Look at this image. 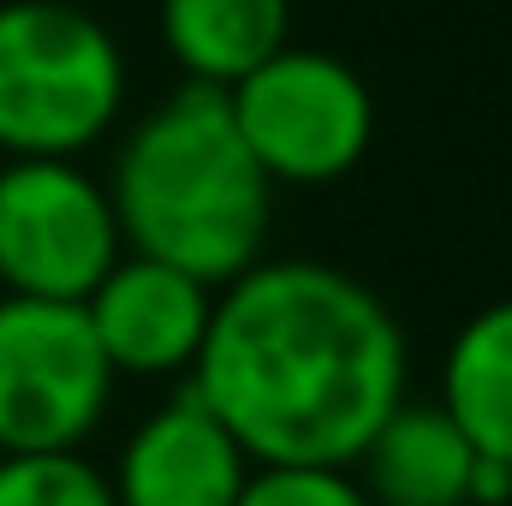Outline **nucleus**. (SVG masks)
Wrapping results in <instances>:
<instances>
[{"label": "nucleus", "instance_id": "obj_10", "mask_svg": "<svg viewBox=\"0 0 512 506\" xmlns=\"http://www.w3.org/2000/svg\"><path fill=\"white\" fill-rule=\"evenodd\" d=\"M292 0H161V42L203 90H233L286 48Z\"/></svg>", "mask_w": 512, "mask_h": 506}, {"label": "nucleus", "instance_id": "obj_4", "mask_svg": "<svg viewBox=\"0 0 512 506\" xmlns=\"http://www.w3.org/2000/svg\"><path fill=\"white\" fill-rule=\"evenodd\" d=\"M221 96L268 185H334L376 137L370 84L322 48H280Z\"/></svg>", "mask_w": 512, "mask_h": 506}, {"label": "nucleus", "instance_id": "obj_2", "mask_svg": "<svg viewBox=\"0 0 512 506\" xmlns=\"http://www.w3.org/2000/svg\"><path fill=\"white\" fill-rule=\"evenodd\" d=\"M108 203L131 256L167 262L215 292L262 262L274 185L233 131L227 96L185 84L131 126Z\"/></svg>", "mask_w": 512, "mask_h": 506}, {"label": "nucleus", "instance_id": "obj_11", "mask_svg": "<svg viewBox=\"0 0 512 506\" xmlns=\"http://www.w3.org/2000/svg\"><path fill=\"white\" fill-rule=\"evenodd\" d=\"M441 411L477 447V459L512 465V298L483 304L447 352Z\"/></svg>", "mask_w": 512, "mask_h": 506}, {"label": "nucleus", "instance_id": "obj_14", "mask_svg": "<svg viewBox=\"0 0 512 506\" xmlns=\"http://www.w3.org/2000/svg\"><path fill=\"white\" fill-rule=\"evenodd\" d=\"M507 501H512V465L477 459V471H471V506H507Z\"/></svg>", "mask_w": 512, "mask_h": 506}, {"label": "nucleus", "instance_id": "obj_12", "mask_svg": "<svg viewBox=\"0 0 512 506\" xmlns=\"http://www.w3.org/2000/svg\"><path fill=\"white\" fill-rule=\"evenodd\" d=\"M0 506H114V489L78 453H0Z\"/></svg>", "mask_w": 512, "mask_h": 506}, {"label": "nucleus", "instance_id": "obj_9", "mask_svg": "<svg viewBox=\"0 0 512 506\" xmlns=\"http://www.w3.org/2000/svg\"><path fill=\"white\" fill-rule=\"evenodd\" d=\"M358 459L370 506H471L477 447L441 405H399Z\"/></svg>", "mask_w": 512, "mask_h": 506}, {"label": "nucleus", "instance_id": "obj_5", "mask_svg": "<svg viewBox=\"0 0 512 506\" xmlns=\"http://www.w3.org/2000/svg\"><path fill=\"white\" fill-rule=\"evenodd\" d=\"M108 393L114 370L84 304L0 298V453H78Z\"/></svg>", "mask_w": 512, "mask_h": 506}, {"label": "nucleus", "instance_id": "obj_1", "mask_svg": "<svg viewBox=\"0 0 512 506\" xmlns=\"http://www.w3.org/2000/svg\"><path fill=\"white\" fill-rule=\"evenodd\" d=\"M191 387L251 465H352L405 405V334L334 262H256L215 298Z\"/></svg>", "mask_w": 512, "mask_h": 506}, {"label": "nucleus", "instance_id": "obj_13", "mask_svg": "<svg viewBox=\"0 0 512 506\" xmlns=\"http://www.w3.org/2000/svg\"><path fill=\"white\" fill-rule=\"evenodd\" d=\"M233 506H370L346 465H251Z\"/></svg>", "mask_w": 512, "mask_h": 506}, {"label": "nucleus", "instance_id": "obj_7", "mask_svg": "<svg viewBox=\"0 0 512 506\" xmlns=\"http://www.w3.org/2000/svg\"><path fill=\"white\" fill-rule=\"evenodd\" d=\"M215 292L167 262L120 256L84 298V322L114 376H185L203 352Z\"/></svg>", "mask_w": 512, "mask_h": 506}, {"label": "nucleus", "instance_id": "obj_3", "mask_svg": "<svg viewBox=\"0 0 512 506\" xmlns=\"http://www.w3.org/2000/svg\"><path fill=\"white\" fill-rule=\"evenodd\" d=\"M126 54L84 6H0V149L12 161H72L120 120Z\"/></svg>", "mask_w": 512, "mask_h": 506}, {"label": "nucleus", "instance_id": "obj_8", "mask_svg": "<svg viewBox=\"0 0 512 506\" xmlns=\"http://www.w3.org/2000/svg\"><path fill=\"white\" fill-rule=\"evenodd\" d=\"M245 477L251 453L197 399V387H179L161 411H149L131 429L108 489L114 506H233Z\"/></svg>", "mask_w": 512, "mask_h": 506}, {"label": "nucleus", "instance_id": "obj_6", "mask_svg": "<svg viewBox=\"0 0 512 506\" xmlns=\"http://www.w3.org/2000/svg\"><path fill=\"white\" fill-rule=\"evenodd\" d=\"M120 262V221L108 191L72 161L0 167V286L6 298L84 304Z\"/></svg>", "mask_w": 512, "mask_h": 506}]
</instances>
